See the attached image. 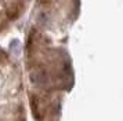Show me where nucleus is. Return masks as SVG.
Wrapping results in <instances>:
<instances>
[{
    "label": "nucleus",
    "mask_w": 123,
    "mask_h": 121,
    "mask_svg": "<svg viewBox=\"0 0 123 121\" xmlns=\"http://www.w3.org/2000/svg\"><path fill=\"white\" fill-rule=\"evenodd\" d=\"M0 121H28V99L17 63L0 50Z\"/></svg>",
    "instance_id": "obj_1"
}]
</instances>
